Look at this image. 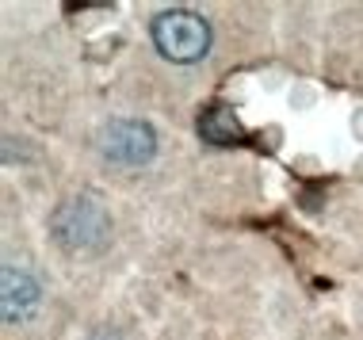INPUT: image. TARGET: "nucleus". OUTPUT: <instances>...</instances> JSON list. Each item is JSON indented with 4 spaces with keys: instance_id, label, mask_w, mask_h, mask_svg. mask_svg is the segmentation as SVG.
I'll return each instance as SVG.
<instances>
[{
    "instance_id": "1",
    "label": "nucleus",
    "mask_w": 363,
    "mask_h": 340,
    "mask_svg": "<svg viewBox=\"0 0 363 340\" xmlns=\"http://www.w3.org/2000/svg\"><path fill=\"white\" fill-rule=\"evenodd\" d=\"M50 230H54L57 245H65L73 252H88V249H100L107 241L111 215L104 210V203L96 196H73L54 210Z\"/></svg>"
},
{
    "instance_id": "2",
    "label": "nucleus",
    "mask_w": 363,
    "mask_h": 340,
    "mask_svg": "<svg viewBox=\"0 0 363 340\" xmlns=\"http://www.w3.org/2000/svg\"><path fill=\"white\" fill-rule=\"evenodd\" d=\"M153 42L169 62H180V65H191L199 57H207L211 50V23L195 12H161L153 19Z\"/></svg>"
},
{
    "instance_id": "3",
    "label": "nucleus",
    "mask_w": 363,
    "mask_h": 340,
    "mask_svg": "<svg viewBox=\"0 0 363 340\" xmlns=\"http://www.w3.org/2000/svg\"><path fill=\"white\" fill-rule=\"evenodd\" d=\"M100 149L107 161L115 164H126V169H134V164H145L153 161L157 153V134L150 123H138V119H115L104 126L100 134Z\"/></svg>"
},
{
    "instance_id": "4",
    "label": "nucleus",
    "mask_w": 363,
    "mask_h": 340,
    "mask_svg": "<svg viewBox=\"0 0 363 340\" xmlns=\"http://www.w3.org/2000/svg\"><path fill=\"white\" fill-rule=\"evenodd\" d=\"M0 295H4V317L8 322H27V317L38 310V283L31 271L23 268H4V287H0Z\"/></svg>"
},
{
    "instance_id": "5",
    "label": "nucleus",
    "mask_w": 363,
    "mask_h": 340,
    "mask_svg": "<svg viewBox=\"0 0 363 340\" xmlns=\"http://www.w3.org/2000/svg\"><path fill=\"white\" fill-rule=\"evenodd\" d=\"M199 134H203L211 145H233V142H241V123H238V115H233V108L214 103L211 111H203Z\"/></svg>"
},
{
    "instance_id": "6",
    "label": "nucleus",
    "mask_w": 363,
    "mask_h": 340,
    "mask_svg": "<svg viewBox=\"0 0 363 340\" xmlns=\"http://www.w3.org/2000/svg\"><path fill=\"white\" fill-rule=\"evenodd\" d=\"M88 340H115V336H88Z\"/></svg>"
}]
</instances>
